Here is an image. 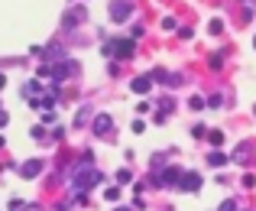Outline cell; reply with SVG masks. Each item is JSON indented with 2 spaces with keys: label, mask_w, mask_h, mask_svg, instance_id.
<instances>
[{
  "label": "cell",
  "mask_w": 256,
  "mask_h": 211,
  "mask_svg": "<svg viewBox=\"0 0 256 211\" xmlns=\"http://www.w3.org/2000/svg\"><path fill=\"white\" fill-rule=\"evenodd\" d=\"M130 13H133L130 0H114V4H110V20H114V23H124Z\"/></svg>",
  "instance_id": "1"
},
{
  "label": "cell",
  "mask_w": 256,
  "mask_h": 211,
  "mask_svg": "<svg viewBox=\"0 0 256 211\" xmlns=\"http://www.w3.org/2000/svg\"><path fill=\"white\" fill-rule=\"evenodd\" d=\"M39 172H42V162L39 159H30L26 166H20V175H23V179H32V175H39Z\"/></svg>",
  "instance_id": "2"
},
{
  "label": "cell",
  "mask_w": 256,
  "mask_h": 211,
  "mask_svg": "<svg viewBox=\"0 0 256 211\" xmlns=\"http://www.w3.org/2000/svg\"><path fill=\"white\" fill-rule=\"evenodd\" d=\"M198 185H201V175L198 172H185V175H182V188H185V192H194Z\"/></svg>",
  "instance_id": "3"
},
{
  "label": "cell",
  "mask_w": 256,
  "mask_h": 211,
  "mask_svg": "<svg viewBox=\"0 0 256 211\" xmlns=\"http://www.w3.org/2000/svg\"><path fill=\"white\" fill-rule=\"evenodd\" d=\"M94 182H100V172H82L75 179V188H88V185H94Z\"/></svg>",
  "instance_id": "4"
},
{
  "label": "cell",
  "mask_w": 256,
  "mask_h": 211,
  "mask_svg": "<svg viewBox=\"0 0 256 211\" xmlns=\"http://www.w3.org/2000/svg\"><path fill=\"white\" fill-rule=\"evenodd\" d=\"M114 52H117L120 59H130L133 56V43H117V46H114Z\"/></svg>",
  "instance_id": "5"
},
{
  "label": "cell",
  "mask_w": 256,
  "mask_h": 211,
  "mask_svg": "<svg viewBox=\"0 0 256 211\" xmlns=\"http://www.w3.org/2000/svg\"><path fill=\"white\" fill-rule=\"evenodd\" d=\"M94 130H98V133H107V130H110V117H107V114H100V117L94 120Z\"/></svg>",
  "instance_id": "6"
},
{
  "label": "cell",
  "mask_w": 256,
  "mask_h": 211,
  "mask_svg": "<svg viewBox=\"0 0 256 211\" xmlns=\"http://www.w3.org/2000/svg\"><path fill=\"white\" fill-rule=\"evenodd\" d=\"M150 81H152V78H136V81H133V91H136V94H146V91L152 88Z\"/></svg>",
  "instance_id": "7"
},
{
  "label": "cell",
  "mask_w": 256,
  "mask_h": 211,
  "mask_svg": "<svg viewBox=\"0 0 256 211\" xmlns=\"http://www.w3.org/2000/svg\"><path fill=\"white\" fill-rule=\"evenodd\" d=\"M208 162H211V166H224L227 156H224V153H211V156H208Z\"/></svg>",
  "instance_id": "8"
},
{
  "label": "cell",
  "mask_w": 256,
  "mask_h": 211,
  "mask_svg": "<svg viewBox=\"0 0 256 211\" xmlns=\"http://www.w3.org/2000/svg\"><path fill=\"white\" fill-rule=\"evenodd\" d=\"M208 140H211V146H220V143H224V133H220V130H211V133H208Z\"/></svg>",
  "instance_id": "9"
},
{
  "label": "cell",
  "mask_w": 256,
  "mask_h": 211,
  "mask_svg": "<svg viewBox=\"0 0 256 211\" xmlns=\"http://www.w3.org/2000/svg\"><path fill=\"white\" fill-rule=\"evenodd\" d=\"M218 211H237V201H234V198H227V201H224V205H220Z\"/></svg>",
  "instance_id": "10"
},
{
  "label": "cell",
  "mask_w": 256,
  "mask_h": 211,
  "mask_svg": "<svg viewBox=\"0 0 256 211\" xmlns=\"http://www.w3.org/2000/svg\"><path fill=\"white\" fill-rule=\"evenodd\" d=\"M117 179H120V182H130V179H133V175H130V169H120V172H117Z\"/></svg>",
  "instance_id": "11"
},
{
  "label": "cell",
  "mask_w": 256,
  "mask_h": 211,
  "mask_svg": "<svg viewBox=\"0 0 256 211\" xmlns=\"http://www.w3.org/2000/svg\"><path fill=\"white\" fill-rule=\"evenodd\" d=\"M120 198V188H107V201H117Z\"/></svg>",
  "instance_id": "12"
},
{
  "label": "cell",
  "mask_w": 256,
  "mask_h": 211,
  "mask_svg": "<svg viewBox=\"0 0 256 211\" xmlns=\"http://www.w3.org/2000/svg\"><path fill=\"white\" fill-rule=\"evenodd\" d=\"M0 88H4V75H0Z\"/></svg>",
  "instance_id": "13"
},
{
  "label": "cell",
  "mask_w": 256,
  "mask_h": 211,
  "mask_svg": "<svg viewBox=\"0 0 256 211\" xmlns=\"http://www.w3.org/2000/svg\"><path fill=\"white\" fill-rule=\"evenodd\" d=\"M117 211H130V208H117Z\"/></svg>",
  "instance_id": "14"
},
{
  "label": "cell",
  "mask_w": 256,
  "mask_h": 211,
  "mask_svg": "<svg viewBox=\"0 0 256 211\" xmlns=\"http://www.w3.org/2000/svg\"><path fill=\"white\" fill-rule=\"evenodd\" d=\"M253 46H256V39H253Z\"/></svg>",
  "instance_id": "15"
}]
</instances>
